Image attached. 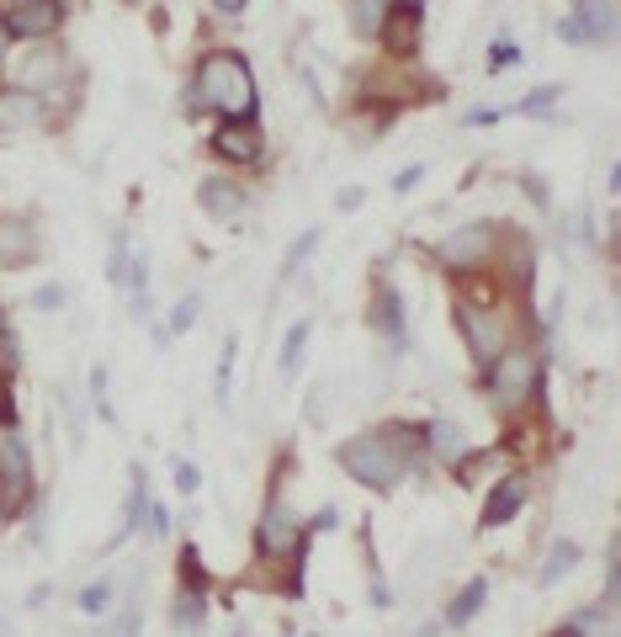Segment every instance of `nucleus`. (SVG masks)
<instances>
[{"instance_id": "nucleus-1", "label": "nucleus", "mask_w": 621, "mask_h": 637, "mask_svg": "<svg viewBox=\"0 0 621 637\" xmlns=\"http://www.w3.org/2000/svg\"><path fill=\"white\" fill-rule=\"evenodd\" d=\"M191 97L202 101L207 112H218L224 123H255V112H261L255 75H250L244 53H235V49H207L197 59Z\"/></svg>"}, {"instance_id": "nucleus-5", "label": "nucleus", "mask_w": 621, "mask_h": 637, "mask_svg": "<svg viewBox=\"0 0 621 637\" xmlns=\"http://www.w3.org/2000/svg\"><path fill=\"white\" fill-rule=\"evenodd\" d=\"M420 38H426V11H420V0H393V5H382L378 43L393 53V59H415V53H420Z\"/></svg>"}, {"instance_id": "nucleus-38", "label": "nucleus", "mask_w": 621, "mask_h": 637, "mask_svg": "<svg viewBox=\"0 0 621 637\" xmlns=\"http://www.w3.org/2000/svg\"><path fill=\"white\" fill-rule=\"evenodd\" d=\"M33 303H38V308H59V303H64V293H59V288H38V297H33Z\"/></svg>"}, {"instance_id": "nucleus-36", "label": "nucleus", "mask_w": 621, "mask_h": 637, "mask_svg": "<svg viewBox=\"0 0 621 637\" xmlns=\"http://www.w3.org/2000/svg\"><path fill=\"white\" fill-rule=\"evenodd\" d=\"M420 176H426V165H404V170L393 176V192H398V196L415 192V187H420Z\"/></svg>"}, {"instance_id": "nucleus-46", "label": "nucleus", "mask_w": 621, "mask_h": 637, "mask_svg": "<svg viewBox=\"0 0 621 637\" xmlns=\"http://www.w3.org/2000/svg\"><path fill=\"white\" fill-rule=\"evenodd\" d=\"M128 5H139V0H128Z\"/></svg>"}, {"instance_id": "nucleus-9", "label": "nucleus", "mask_w": 621, "mask_h": 637, "mask_svg": "<svg viewBox=\"0 0 621 637\" xmlns=\"http://www.w3.org/2000/svg\"><path fill=\"white\" fill-rule=\"evenodd\" d=\"M207 149H213L218 160H229V165H261L266 133H261L255 123H218L213 139H207Z\"/></svg>"}, {"instance_id": "nucleus-4", "label": "nucleus", "mask_w": 621, "mask_h": 637, "mask_svg": "<svg viewBox=\"0 0 621 637\" xmlns=\"http://www.w3.org/2000/svg\"><path fill=\"white\" fill-rule=\"evenodd\" d=\"M452 324H457V335H462V345H468V356H473L478 367H489V361L505 351V324H499V314L483 308V303L457 297V303H452Z\"/></svg>"}, {"instance_id": "nucleus-11", "label": "nucleus", "mask_w": 621, "mask_h": 637, "mask_svg": "<svg viewBox=\"0 0 621 637\" xmlns=\"http://www.w3.org/2000/svg\"><path fill=\"white\" fill-rule=\"evenodd\" d=\"M38 229L22 218V213H0V266H11V271H22V266H33L38 260Z\"/></svg>"}, {"instance_id": "nucleus-29", "label": "nucleus", "mask_w": 621, "mask_h": 637, "mask_svg": "<svg viewBox=\"0 0 621 637\" xmlns=\"http://www.w3.org/2000/svg\"><path fill=\"white\" fill-rule=\"evenodd\" d=\"M516 64H521V49L505 38V43H494V49H489V64H483V69H489V75H505V69H516Z\"/></svg>"}, {"instance_id": "nucleus-34", "label": "nucleus", "mask_w": 621, "mask_h": 637, "mask_svg": "<svg viewBox=\"0 0 621 637\" xmlns=\"http://www.w3.org/2000/svg\"><path fill=\"white\" fill-rule=\"evenodd\" d=\"M0 425H16V393H11L5 372H0Z\"/></svg>"}, {"instance_id": "nucleus-20", "label": "nucleus", "mask_w": 621, "mask_h": 637, "mask_svg": "<svg viewBox=\"0 0 621 637\" xmlns=\"http://www.w3.org/2000/svg\"><path fill=\"white\" fill-rule=\"evenodd\" d=\"M170 622H176V633H197V627L207 622V595L181 589V595H176V606H170Z\"/></svg>"}, {"instance_id": "nucleus-27", "label": "nucleus", "mask_w": 621, "mask_h": 637, "mask_svg": "<svg viewBox=\"0 0 621 637\" xmlns=\"http://www.w3.org/2000/svg\"><path fill=\"white\" fill-rule=\"evenodd\" d=\"M207 569L197 563V547H181V589H197V595H207Z\"/></svg>"}, {"instance_id": "nucleus-22", "label": "nucleus", "mask_w": 621, "mask_h": 637, "mask_svg": "<svg viewBox=\"0 0 621 637\" xmlns=\"http://www.w3.org/2000/svg\"><path fill=\"white\" fill-rule=\"evenodd\" d=\"M128 260H134V245H128V234L117 229L112 255H106V282H112V288H128Z\"/></svg>"}, {"instance_id": "nucleus-2", "label": "nucleus", "mask_w": 621, "mask_h": 637, "mask_svg": "<svg viewBox=\"0 0 621 637\" xmlns=\"http://www.w3.org/2000/svg\"><path fill=\"white\" fill-rule=\"evenodd\" d=\"M547 383V367L531 356V351H499L494 361H489V398L499 404V409H521L531 404L536 393Z\"/></svg>"}, {"instance_id": "nucleus-8", "label": "nucleus", "mask_w": 621, "mask_h": 637, "mask_svg": "<svg viewBox=\"0 0 621 637\" xmlns=\"http://www.w3.org/2000/svg\"><path fill=\"white\" fill-rule=\"evenodd\" d=\"M499 245V224H489V218H478V224H462V229H452L441 245H435V255L446 260V266H457V271H468V266H478L489 250Z\"/></svg>"}, {"instance_id": "nucleus-13", "label": "nucleus", "mask_w": 621, "mask_h": 637, "mask_svg": "<svg viewBox=\"0 0 621 637\" xmlns=\"http://www.w3.org/2000/svg\"><path fill=\"white\" fill-rule=\"evenodd\" d=\"M43 123V97L22 91V86H0V139L5 133H27Z\"/></svg>"}, {"instance_id": "nucleus-28", "label": "nucleus", "mask_w": 621, "mask_h": 637, "mask_svg": "<svg viewBox=\"0 0 621 637\" xmlns=\"http://www.w3.org/2000/svg\"><path fill=\"white\" fill-rule=\"evenodd\" d=\"M351 22H356L362 38H372L378 22H382V0H351Z\"/></svg>"}, {"instance_id": "nucleus-14", "label": "nucleus", "mask_w": 621, "mask_h": 637, "mask_svg": "<svg viewBox=\"0 0 621 637\" xmlns=\"http://www.w3.org/2000/svg\"><path fill=\"white\" fill-rule=\"evenodd\" d=\"M197 202H202V213H207V218L229 224V218H239V213H244L250 192H244L239 181H229V176H207V181L197 187Z\"/></svg>"}, {"instance_id": "nucleus-21", "label": "nucleus", "mask_w": 621, "mask_h": 637, "mask_svg": "<svg viewBox=\"0 0 621 637\" xmlns=\"http://www.w3.org/2000/svg\"><path fill=\"white\" fill-rule=\"evenodd\" d=\"M308 319H297L292 330H287V341H282V356H277V367H282V378H297V367H303V351H308Z\"/></svg>"}, {"instance_id": "nucleus-32", "label": "nucleus", "mask_w": 621, "mask_h": 637, "mask_svg": "<svg viewBox=\"0 0 621 637\" xmlns=\"http://www.w3.org/2000/svg\"><path fill=\"white\" fill-rule=\"evenodd\" d=\"M139 627H143L139 606H128V611H123V622H106V627H101V637H134Z\"/></svg>"}, {"instance_id": "nucleus-19", "label": "nucleus", "mask_w": 621, "mask_h": 637, "mask_svg": "<svg viewBox=\"0 0 621 637\" xmlns=\"http://www.w3.org/2000/svg\"><path fill=\"white\" fill-rule=\"evenodd\" d=\"M483 600H489V585H483V579H468V585L452 595V606H446V627H468L478 611H483Z\"/></svg>"}, {"instance_id": "nucleus-18", "label": "nucleus", "mask_w": 621, "mask_h": 637, "mask_svg": "<svg viewBox=\"0 0 621 637\" xmlns=\"http://www.w3.org/2000/svg\"><path fill=\"white\" fill-rule=\"evenodd\" d=\"M128 479H134V489H128V505H123V521H117V537H112V547L139 532V526H143V505H149V479H143V468H134Z\"/></svg>"}, {"instance_id": "nucleus-7", "label": "nucleus", "mask_w": 621, "mask_h": 637, "mask_svg": "<svg viewBox=\"0 0 621 637\" xmlns=\"http://www.w3.org/2000/svg\"><path fill=\"white\" fill-rule=\"evenodd\" d=\"M0 27H5V38H27V43L53 38L64 27V0H16L0 11Z\"/></svg>"}, {"instance_id": "nucleus-35", "label": "nucleus", "mask_w": 621, "mask_h": 637, "mask_svg": "<svg viewBox=\"0 0 621 637\" xmlns=\"http://www.w3.org/2000/svg\"><path fill=\"white\" fill-rule=\"evenodd\" d=\"M499 117H510V106H478L462 123H468V128H489V123H499Z\"/></svg>"}, {"instance_id": "nucleus-24", "label": "nucleus", "mask_w": 621, "mask_h": 637, "mask_svg": "<svg viewBox=\"0 0 621 637\" xmlns=\"http://www.w3.org/2000/svg\"><path fill=\"white\" fill-rule=\"evenodd\" d=\"M558 97H563V86H536V91H531L521 106H510V112H521V117H547Z\"/></svg>"}, {"instance_id": "nucleus-30", "label": "nucleus", "mask_w": 621, "mask_h": 637, "mask_svg": "<svg viewBox=\"0 0 621 637\" xmlns=\"http://www.w3.org/2000/svg\"><path fill=\"white\" fill-rule=\"evenodd\" d=\"M235 356H239V341L229 335V341H224V356H218V398H229V383H235Z\"/></svg>"}, {"instance_id": "nucleus-16", "label": "nucleus", "mask_w": 621, "mask_h": 637, "mask_svg": "<svg viewBox=\"0 0 621 637\" xmlns=\"http://www.w3.org/2000/svg\"><path fill=\"white\" fill-rule=\"evenodd\" d=\"M579 563H584V552H579V542L558 537V542H553V547H547V558H542V574H536V579H542V585H563V579H569V574H573V569H579Z\"/></svg>"}, {"instance_id": "nucleus-12", "label": "nucleus", "mask_w": 621, "mask_h": 637, "mask_svg": "<svg viewBox=\"0 0 621 637\" xmlns=\"http://www.w3.org/2000/svg\"><path fill=\"white\" fill-rule=\"evenodd\" d=\"M367 324L378 330L382 341L404 345V293L382 277L378 288H372V303H367Z\"/></svg>"}, {"instance_id": "nucleus-17", "label": "nucleus", "mask_w": 621, "mask_h": 637, "mask_svg": "<svg viewBox=\"0 0 621 637\" xmlns=\"http://www.w3.org/2000/svg\"><path fill=\"white\" fill-rule=\"evenodd\" d=\"M64 75V59L53 49H33L27 59H22V91H43V86H53Z\"/></svg>"}, {"instance_id": "nucleus-41", "label": "nucleus", "mask_w": 621, "mask_h": 637, "mask_svg": "<svg viewBox=\"0 0 621 637\" xmlns=\"http://www.w3.org/2000/svg\"><path fill=\"white\" fill-rule=\"evenodd\" d=\"M340 207H345V213H351V207H362V187H345V192H340Z\"/></svg>"}, {"instance_id": "nucleus-31", "label": "nucleus", "mask_w": 621, "mask_h": 637, "mask_svg": "<svg viewBox=\"0 0 621 637\" xmlns=\"http://www.w3.org/2000/svg\"><path fill=\"white\" fill-rule=\"evenodd\" d=\"M91 398H96V415L101 420H117L112 415V398H106V367H91Z\"/></svg>"}, {"instance_id": "nucleus-33", "label": "nucleus", "mask_w": 621, "mask_h": 637, "mask_svg": "<svg viewBox=\"0 0 621 637\" xmlns=\"http://www.w3.org/2000/svg\"><path fill=\"white\" fill-rule=\"evenodd\" d=\"M143 526H149V537H165L170 532V510L165 505H143Z\"/></svg>"}, {"instance_id": "nucleus-6", "label": "nucleus", "mask_w": 621, "mask_h": 637, "mask_svg": "<svg viewBox=\"0 0 621 637\" xmlns=\"http://www.w3.org/2000/svg\"><path fill=\"white\" fill-rule=\"evenodd\" d=\"M297 532H303V521L292 515V505L282 499V489H271L261 521H255V558H287L292 542H297Z\"/></svg>"}, {"instance_id": "nucleus-26", "label": "nucleus", "mask_w": 621, "mask_h": 637, "mask_svg": "<svg viewBox=\"0 0 621 637\" xmlns=\"http://www.w3.org/2000/svg\"><path fill=\"white\" fill-rule=\"evenodd\" d=\"M75 606H80L86 616H101V611L112 606V579H96V585H86L80 595H75Z\"/></svg>"}, {"instance_id": "nucleus-3", "label": "nucleus", "mask_w": 621, "mask_h": 637, "mask_svg": "<svg viewBox=\"0 0 621 637\" xmlns=\"http://www.w3.org/2000/svg\"><path fill=\"white\" fill-rule=\"evenodd\" d=\"M38 489V473H33V451L16 436V425H0V521H16Z\"/></svg>"}, {"instance_id": "nucleus-25", "label": "nucleus", "mask_w": 621, "mask_h": 637, "mask_svg": "<svg viewBox=\"0 0 621 637\" xmlns=\"http://www.w3.org/2000/svg\"><path fill=\"white\" fill-rule=\"evenodd\" d=\"M197 314H202V293H187L176 303V314H170V324H165V335H187L191 324H197Z\"/></svg>"}, {"instance_id": "nucleus-10", "label": "nucleus", "mask_w": 621, "mask_h": 637, "mask_svg": "<svg viewBox=\"0 0 621 637\" xmlns=\"http://www.w3.org/2000/svg\"><path fill=\"white\" fill-rule=\"evenodd\" d=\"M525 494H531V473H510V479L489 484V499H483V510H478V526H483V532L505 526V521L525 505Z\"/></svg>"}, {"instance_id": "nucleus-15", "label": "nucleus", "mask_w": 621, "mask_h": 637, "mask_svg": "<svg viewBox=\"0 0 621 637\" xmlns=\"http://www.w3.org/2000/svg\"><path fill=\"white\" fill-rule=\"evenodd\" d=\"M426 457H435V462H462L468 457V436H462V425L457 420H446V415H435L426 425Z\"/></svg>"}, {"instance_id": "nucleus-37", "label": "nucleus", "mask_w": 621, "mask_h": 637, "mask_svg": "<svg viewBox=\"0 0 621 637\" xmlns=\"http://www.w3.org/2000/svg\"><path fill=\"white\" fill-rule=\"evenodd\" d=\"M176 489H181V494H197V489H202V473H197L191 462H176Z\"/></svg>"}, {"instance_id": "nucleus-44", "label": "nucleus", "mask_w": 621, "mask_h": 637, "mask_svg": "<svg viewBox=\"0 0 621 637\" xmlns=\"http://www.w3.org/2000/svg\"><path fill=\"white\" fill-rule=\"evenodd\" d=\"M0 637H11V622H0Z\"/></svg>"}, {"instance_id": "nucleus-45", "label": "nucleus", "mask_w": 621, "mask_h": 637, "mask_svg": "<svg viewBox=\"0 0 621 637\" xmlns=\"http://www.w3.org/2000/svg\"><path fill=\"white\" fill-rule=\"evenodd\" d=\"M0 5H16V0H0Z\"/></svg>"}, {"instance_id": "nucleus-43", "label": "nucleus", "mask_w": 621, "mask_h": 637, "mask_svg": "<svg viewBox=\"0 0 621 637\" xmlns=\"http://www.w3.org/2000/svg\"><path fill=\"white\" fill-rule=\"evenodd\" d=\"M5 43H11V38H5V27H0V53H5Z\"/></svg>"}, {"instance_id": "nucleus-42", "label": "nucleus", "mask_w": 621, "mask_h": 637, "mask_svg": "<svg viewBox=\"0 0 621 637\" xmlns=\"http://www.w3.org/2000/svg\"><path fill=\"white\" fill-rule=\"evenodd\" d=\"M547 637H584V622H569V627H558V633H547Z\"/></svg>"}, {"instance_id": "nucleus-39", "label": "nucleus", "mask_w": 621, "mask_h": 637, "mask_svg": "<svg viewBox=\"0 0 621 637\" xmlns=\"http://www.w3.org/2000/svg\"><path fill=\"white\" fill-rule=\"evenodd\" d=\"M525 187H531V202H536V207H547V202H553V196H547V181H536V176H531Z\"/></svg>"}, {"instance_id": "nucleus-23", "label": "nucleus", "mask_w": 621, "mask_h": 637, "mask_svg": "<svg viewBox=\"0 0 621 637\" xmlns=\"http://www.w3.org/2000/svg\"><path fill=\"white\" fill-rule=\"evenodd\" d=\"M314 250H319V229H303V234L292 240V250L282 255V282H292V277H297V266H303Z\"/></svg>"}, {"instance_id": "nucleus-40", "label": "nucleus", "mask_w": 621, "mask_h": 637, "mask_svg": "<svg viewBox=\"0 0 621 637\" xmlns=\"http://www.w3.org/2000/svg\"><path fill=\"white\" fill-rule=\"evenodd\" d=\"M244 5H250V0H213V11H224V16H239Z\"/></svg>"}]
</instances>
